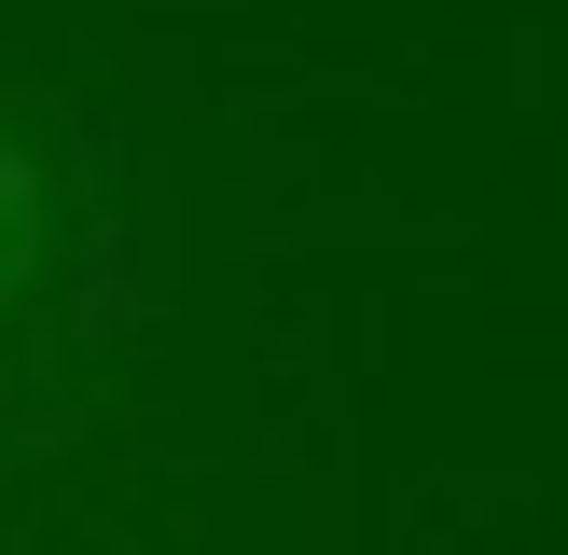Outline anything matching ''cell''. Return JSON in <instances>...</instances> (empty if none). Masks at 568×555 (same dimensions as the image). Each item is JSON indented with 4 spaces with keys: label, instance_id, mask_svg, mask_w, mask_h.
Instances as JSON below:
<instances>
[{
    "label": "cell",
    "instance_id": "6da1fadb",
    "mask_svg": "<svg viewBox=\"0 0 568 555\" xmlns=\"http://www.w3.org/2000/svg\"><path fill=\"white\" fill-rule=\"evenodd\" d=\"M42 250H55V181H42V153L0 125V305L42 278Z\"/></svg>",
    "mask_w": 568,
    "mask_h": 555
}]
</instances>
